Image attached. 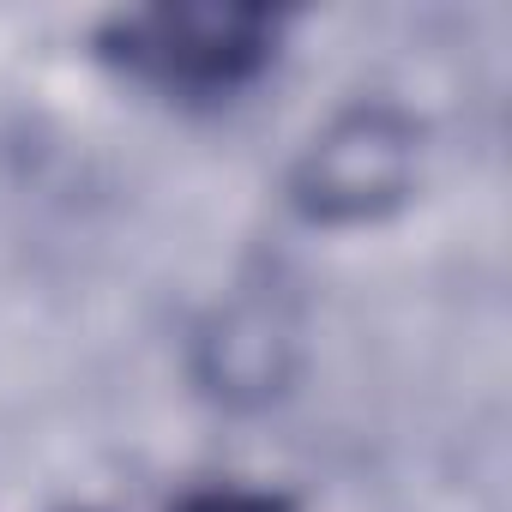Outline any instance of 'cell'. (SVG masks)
Here are the masks:
<instances>
[{"label": "cell", "mask_w": 512, "mask_h": 512, "mask_svg": "<svg viewBox=\"0 0 512 512\" xmlns=\"http://www.w3.org/2000/svg\"><path fill=\"white\" fill-rule=\"evenodd\" d=\"M284 19L272 7H145L103 25L97 55L139 91L211 109L235 103L278 61Z\"/></svg>", "instance_id": "obj_1"}, {"label": "cell", "mask_w": 512, "mask_h": 512, "mask_svg": "<svg viewBox=\"0 0 512 512\" xmlns=\"http://www.w3.org/2000/svg\"><path fill=\"white\" fill-rule=\"evenodd\" d=\"M410 187H416V127L398 109L374 103V109L338 115L308 145V157L296 163L290 199L314 223H362L404 205Z\"/></svg>", "instance_id": "obj_2"}, {"label": "cell", "mask_w": 512, "mask_h": 512, "mask_svg": "<svg viewBox=\"0 0 512 512\" xmlns=\"http://www.w3.org/2000/svg\"><path fill=\"white\" fill-rule=\"evenodd\" d=\"M181 512H296V506L266 488H211V494H193Z\"/></svg>", "instance_id": "obj_3"}]
</instances>
